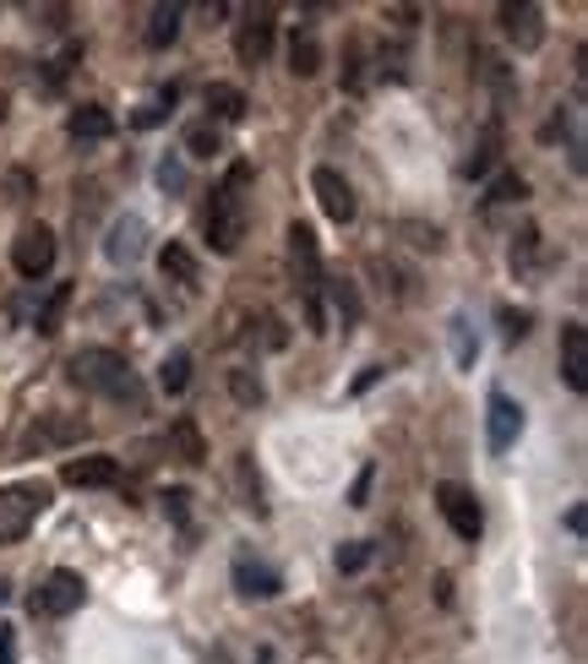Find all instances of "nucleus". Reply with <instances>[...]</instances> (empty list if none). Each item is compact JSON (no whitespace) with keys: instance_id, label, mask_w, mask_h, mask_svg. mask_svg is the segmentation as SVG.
<instances>
[{"instance_id":"24","label":"nucleus","mask_w":588,"mask_h":664,"mask_svg":"<svg viewBox=\"0 0 588 664\" xmlns=\"http://www.w3.org/2000/svg\"><path fill=\"white\" fill-rule=\"evenodd\" d=\"M185 153H191V158H218V153H224V131H218L213 120H191V125H185Z\"/></svg>"},{"instance_id":"20","label":"nucleus","mask_w":588,"mask_h":664,"mask_svg":"<svg viewBox=\"0 0 588 664\" xmlns=\"http://www.w3.org/2000/svg\"><path fill=\"white\" fill-rule=\"evenodd\" d=\"M180 22H185V5H153V16H147V49H169L175 38H180Z\"/></svg>"},{"instance_id":"32","label":"nucleus","mask_w":588,"mask_h":664,"mask_svg":"<svg viewBox=\"0 0 588 664\" xmlns=\"http://www.w3.org/2000/svg\"><path fill=\"white\" fill-rule=\"evenodd\" d=\"M371 562V545L365 540H349V545H338V572H360Z\"/></svg>"},{"instance_id":"25","label":"nucleus","mask_w":588,"mask_h":664,"mask_svg":"<svg viewBox=\"0 0 588 664\" xmlns=\"http://www.w3.org/2000/svg\"><path fill=\"white\" fill-rule=\"evenodd\" d=\"M158 387H164L169 398H180V393L191 387V354H185V349H169V354H164V365H158Z\"/></svg>"},{"instance_id":"12","label":"nucleus","mask_w":588,"mask_h":664,"mask_svg":"<svg viewBox=\"0 0 588 664\" xmlns=\"http://www.w3.org/2000/svg\"><path fill=\"white\" fill-rule=\"evenodd\" d=\"M496 16H502V27H507V38H513V44H518L524 55L545 44V11H540L535 0H507V5H502Z\"/></svg>"},{"instance_id":"16","label":"nucleus","mask_w":588,"mask_h":664,"mask_svg":"<svg viewBox=\"0 0 588 664\" xmlns=\"http://www.w3.org/2000/svg\"><path fill=\"white\" fill-rule=\"evenodd\" d=\"M562 382L573 393H588V327L562 322Z\"/></svg>"},{"instance_id":"22","label":"nucleus","mask_w":588,"mask_h":664,"mask_svg":"<svg viewBox=\"0 0 588 664\" xmlns=\"http://www.w3.org/2000/svg\"><path fill=\"white\" fill-rule=\"evenodd\" d=\"M289 71H295V76H316V71H322V44H316L311 27L289 38Z\"/></svg>"},{"instance_id":"40","label":"nucleus","mask_w":588,"mask_h":664,"mask_svg":"<svg viewBox=\"0 0 588 664\" xmlns=\"http://www.w3.org/2000/svg\"><path fill=\"white\" fill-rule=\"evenodd\" d=\"M584 523H588L584 507H567V534H578V540H584Z\"/></svg>"},{"instance_id":"42","label":"nucleus","mask_w":588,"mask_h":664,"mask_svg":"<svg viewBox=\"0 0 588 664\" xmlns=\"http://www.w3.org/2000/svg\"><path fill=\"white\" fill-rule=\"evenodd\" d=\"M5 594H11V583H5V578H0V605H5Z\"/></svg>"},{"instance_id":"23","label":"nucleus","mask_w":588,"mask_h":664,"mask_svg":"<svg viewBox=\"0 0 588 664\" xmlns=\"http://www.w3.org/2000/svg\"><path fill=\"white\" fill-rule=\"evenodd\" d=\"M65 305H71V283H55V289L44 294V305H38L33 327H38L44 338H55V333H60V322H65Z\"/></svg>"},{"instance_id":"27","label":"nucleus","mask_w":588,"mask_h":664,"mask_svg":"<svg viewBox=\"0 0 588 664\" xmlns=\"http://www.w3.org/2000/svg\"><path fill=\"white\" fill-rule=\"evenodd\" d=\"M322 300H333V311H338L344 327H360V294H355V283H327Z\"/></svg>"},{"instance_id":"19","label":"nucleus","mask_w":588,"mask_h":664,"mask_svg":"<svg viewBox=\"0 0 588 664\" xmlns=\"http://www.w3.org/2000/svg\"><path fill=\"white\" fill-rule=\"evenodd\" d=\"M169 452H175L180 463H207V442H202V431H196L191 414L169 420Z\"/></svg>"},{"instance_id":"7","label":"nucleus","mask_w":588,"mask_h":664,"mask_svg":"<svg viewBox=\"0 0 588 664\" xmlns=\"http://www.w3.org/2000/svg\"><path fill=\"white\" fill-rule=\"evenodd\" d=\"M55 251H60V245H55V229L27 224V229L11 240V267H16L22 278H33V283H38V278L55 267Z\"/></svg>"},{"instance_id":"18","label":"nucleus","mask_w":588,"mask_h":664,"mask_svg":"<svg viewBox=\"0 0 588 664\" xmlns=\"http://www.w3.org/2000/svg\"><path fill=\"white\" fill-rule=\"evenodd\" d=\"M65 131H71L76 142H109V136H115V114H109L104 104H76V109L65 114Z\"/></svg>"},{"instance_id":"39","label":"nucleus","mask_w":588,"mask_h":664,"mask_svg":"<svg viewBox=\"0 0 588 664\" xmlns=\"http://www.w3.org/2000/svg\"><path fill=\"white\" fill-rule=\"evenodd\" d=\"M0 664H16V627H0Z\"/></svg>"},{"instance_id":"38","label":"nucleus","mask_w":588,"mask_h":664,"mask_svg":"<svg viewBox=\"0 0 588 664\" xmlns=\"http://www.w3.org/2000/svg\"><path fill=\"white\" fill-rule=\"evenodd\" d=\"M371 480H376V469L365 463V469H360V480H355V491H349V507H365V496H371Z\"/></svg>"},{"instance_id":"28","label":"nucleus","mask_w":588,"mask_h":664,"mask_svg":"<svg viewBox=\"0 0 588 664\" xmlns=\"http://www.w3.org/2000/svg\"><path fill=\"white\" fill-rule=\"evenodd\" d=\"M175 104H180V87L169 82V87H164V93H158L153 104H142V109L131 114V125H136V131H147V125H158V120H164V114H169Z\"/></svg>"},{"instance_id":"26","label":"nucleus","mask_w":588,"mask_h":664,"mask_svg":"<svg viewBox=\"0 0 588 664\" xmlns=\"http://www.w3.org/2000/svg\"><path fill=\"white\" fill-rule=\"evenodd\" d=\"M453 365L458 371H475V360H480V338H475V327H469V316H453Z\"/></svg>"},{"instance_id":"15","label":"nucleus","mask_w":588,"mask_h":664,"mask_svg":"<svg viewBox=\"0 0 588 664\" xmlns=\"http://www.w3.org/2000/svg\"><path fill=\"white\" fill-rule=\"evenodd\" d=\"M229 485H235V502H240V512H251V518H267L273 507H267V485H262V469H256V458L251 452H240L235 458V469H229Z\"/></svg>"},{"instance_id":"17","label":"nucleus","mask_w":588,"mask_h":664,"mask_svg":"<svg viewBox=\"0 0 588 664\" xmlns=\"http://www.w3.org/2000/svg\"><path fill=\"white\" fill-rule=\"evenodd\" d=\"M202 104H207V120H213V125H235V120H245V109H251V98H245L235 82H207Z\"/></svg>"},{"instance_id":"31","label":"nucleus","mask_w":588,"mask_h":664,"mask_svg":"<svg viewBox=\"0 0 588 664\" xmlns=\"http://www.w3.org/2000/svg\"><path fill=\"white\" fill-rule=\"evenodd\" d=\"M496 142H502V131L491 125V131H485V142H480V153L464 164V174H475V180H480V174H491V164H496Z\"/></svg>"},{"instance_id":"30","label":"nucleus","mask_w":588,"mask_h":664,"mask_svg":"<svg viewBox=\"0 0 588 664\" xmlns=\"http://www.w3.org/2000/svg\"><path fill=\"white\" fill-rule=\"evenodd\" d=\"M229 393L245 403V409H256L262 398H267V387H262V376H251V371H229Z\"/></svg>"},{"instance_id":"41","label":"nucleus","mask_w":588,"mask_h":664,"mask_svg":"<svg viewBox=\"0 0 588 664\" xmlns=\"http://www.w3.org/2000/svg\"><path fill=\"white\" fill-rule=\"evenodd\" d=\"M256 664H273V649H262V654H256Z\"/></svg>"},{"instance_id":"35","label":"nucleus","mask_w":588,"mask_h":664,"mask_svg":"<svg viewBox=\"0 0 588 664\" xmlns=\"http://www.w3.org/2000/svg\"><path fill=\"white\" fill-rule=\"evenodd\" d=\"M158 185H164V191H185V164H180V158H164V164H158Z\"/></svg>"},{"instance_id":"5","label":"nucleus","mask_w":588,"mask_h":664,"mask_svg":"<svg viewBox=\"0 0 588 664\" xmlns=\"http://www.w3.org/2000/svg\"><path fill=\"white\" fill-rule=\"evenodd\" d=\"M82 600H87V583H82V572H71V567H55L38 589H33V616H49V621H65L71 611H82Z\"/></svg>"},{"instance_id":"8","label":"nucleus","mask_w":588,"mask_h":664,"mask_svg":"<svg viewBox=\"0 0 588 664\" xmlns=\"http://www.w3.org/2000/svg\"><path fill=\"white\" fill-rule=\"evenodd\" d=\"M311 191H316V202H322V213H327L333 224H355V213H360L355 185H349L333 164H316V169H311Z\"/></svg>"},{"instance_id":"13","label":"nucleus","mask_w":588,"mask_h":664,"mask_svg":"<svg viewBox=\"0 0 588 664\" xmlns=\"http://www.w3.org/2000/svg\"><path fill=\"white\" fill-rule=\"evenodd\" d=\"M60 480H65V485H76V491H109V485H120V458H109V452L65 458Z\"/></svg>"},{"instance_id":"37","label":"nucleus","mask_w":588,"mask_h":664,"mask_svg":"<svg viewBox=\"0 0 588 664\" xmlns=\"http://www.w3.org/2000/svg\"><path fill=\"white\" fill-rule=\"evenodd\" d=\"M502 327H507V338L518 343V338L529 333V311H502Z\"/></svg>"},{"instance_id":"9","label":"nucleus","mask_w":588,"mask_h":664,"mask_svg":"<svg viewBox=\"0 0 588 664\" xmlns=\"http://www.w3.org/2000/svg\"><path fill=\"white\" fill-rule=\"evenodd\" d=\"M518 436H524V409H518L507 393H491V398H485V447L502 458V452L518 447Z\"/></svg>"},{"instance_id":"21","label":"nucleus","mask_w":588,"mask_h":664,"mask_svg":"<svg viewBox=\"0 0 588 664\" xmlns=\"http://www.w3.org/2000/svg\"><path fill=\"white\" fill-rule=\"evenodd\" d=\"M158 267H164V278H169V283H185V289H191V283L202 278V267H196V256H191V251H185L180 240H169V245L158 251Z\"/></svg>"},{"instance_id":"29","label":"nucleus","mask_w":588,"mask_h":664,"mask_svg":"<svg viewBox=\"0 0 588 664\" xmlns=\"http://www.w3.org/2000/svg\"><path fill=\"white\" fill-rule=\"evenodd\" d=\"M524 196H529L524 174H496V180H491V191H485V207H502V202H524Z\"/></svg>"},{"instance_id":"4","label":"nucleus","mask_w":588,"mask_h":664,"mask_svg":"<svg viewBox=\"0 0 588 664\" xmlns=\"http://www.w3.org/2000/svg\"><path fill=\"white\" fill-rule=\"evenodd\" d=\"M49 507V485L27 480V485H0V545H22L33 518Z\"/></svg>"},{"instance_id":"11","label":"nucleus","mask_w":588,"mask_h":664,"mask_svg":"<svg viewBox=\"0 0 588 664\" xmlns=\"http://www.w3.org/2000/svg\"><path fill=\"white\" fill-rule=\"evenodd\" d=\"M273 38H278V27H273V11H251L245 22H240V33H235V60L240 65H267L273 60Z\"/></svg>"},{"instance_id":"2","label":"nucleus","mask_w":588,"mask_h":664,"mask_svg":"<svg viewBox=\"0 0 588 664\" xmlns=\"http://www.w3.org/2000/svg\"><path fill=\"white\" fill-rule=\"evenodd\" d=\"M71 382L82 387V393H98V398H136V371H131V360L120 354V349H76L71 354Z\"/></svg>"},{"instance_id":"10","label":"nucleus","mask_w":588,"mask_h":664,"mask_svg":"<svg viewBox=\"0 0 588 664\" xmlns=\"http://www.w3.org/2000/svg\"><path fill=\"white\" fill-rule=\"evenodd\" d=\"M229 578H235L240 600H278V594H284V572H278L273 562L251 556V551H240V556H235Z\"/></svg>"},{"instance_id":"3","label":"nucleus","mask_w":588,"mask_h":664,"mask_svg":"<svg viewBox=\"0 0 588 664\" xmlns=\"http://www.w3.org/2000/svg\"><path fill=\"white\" fill-rule=\"evenodd\" d=\"M289 256H295V289H300V300H305V327L322 338L327 333V305H322V289H327V278H322V251H316V234H311V224H289Z\"/></svg>"},{"instance_id":"6","label":"nucleus","mask_w":588,"mask_h":664,"mask_svg":"<svg viewBox=\"0 0 588 664\" xmlns=\"http://www.w3.org/2000/svg\"><path fill=\"white\" fill-rule=\"evenodd\" d=\"M436 507H442L447 529H453L464 545H475V540L485 534V512H480V502H475V491H469V485L442 480V485H436Z\"/></svg>"},{"instance_id":"14","label":"nucleus","mask_w":588,"mask_h":664,"mask_svg":"<svg viewBox=\"0 0 588 664\" xmlns=\"http://www.w3.org/2000/svg\"><path fill=\"white\" fill-rule=\"evenodd\" d=\"M142 251H147V224H142L136 213L115 218V224H109V234H104V256H109L115 267H131Z\"/></svg>"},{"instance_id":"34","label":"nucleus","mask_w":588,"mask_h":664,"mask_svg":"<svg viewBox=\"0 0 588 664\" xmlns=\"http://www.w3.org/2000/svg\"><path fill=\"white\" fill-rule=\"evenodd\" d=\"M158 502H164V518H175V523L185 529V518H191V491H164Z\"/></svg>"},{"instance_id":"33","label":"nucleus","mask_w":588,"mask_h":664,"mask_svg":"<svg viewBox=\"0 0 588 664\" xmlns=\"http://www.w3.org/2000/svg\"><path fill=\"white\" fill-rule=\"evenodd\" d=\"M535 256H540V229H524L513 245V267H535Z\"/></svg>"},{"instance_id":"1","label":"nucleus","mask_w":588,"mask_h":664,"mask_svg":"<svg viewBox=\"0 0 588 664\" xmlns=\"http://www.w3.org/2000/svg\"><path fill=\"white\" fill-rule=\"evenodd\" d=\"M245 185H251V164H235V169L224 174V185L213 191V202H207V245H213L218 256H235L240 240H245V224H251Z\"/></svg>"},{"instance_id":"36","label":"nucleus","mask_w":588,"mask_h":664,"mask_svg":"<svg viewBox=\"0 0 588 664\" xmlns=\"http://www.w3.org/2000/svg\"><path fill=\"white\" fill-rule=\"evenodd\" d=\"M404 234H415L420 251H442V229H436V224H431V229H425V224H404Z\"/></svg>"}]
</instances>
